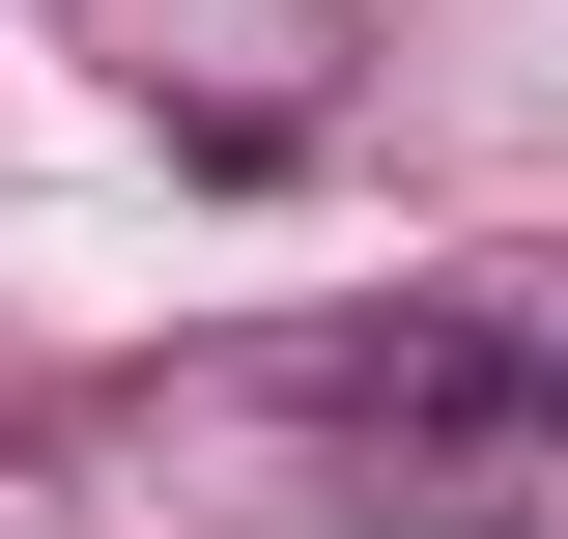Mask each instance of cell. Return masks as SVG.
Wrapping results in <instances>:
<instances>
[{
	"label": "cell",
	"mask_w": 568,
	"mask_h": 539,
	"mask_svg": "<svg viewBox=\"0 0 568 539\" xmlns=\"http://www.w3.org/2000/svg\"><path fill=\"white\" fill-rule=\"evenodd\" d=\"M426 426H540V455H568V340H511V369H426Z\"/></svg>",
	"instance_id": "6da1fadb"
}]
</instances>
